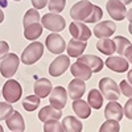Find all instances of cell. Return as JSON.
I'll use <instances>...</instances> for the list:
<instances>
[{
	"instance_id": "obj_24",
	"label": "cell",
	"mask_w": 132,
	"mask_h": 132,
	"mask_svg": "<svg viewBox=\"0 0 132 132\" xmlns=\"http://www.w3.org/2000/svg\"><path fill=\"white\" fill-rule=\"evenodd\" d=\"M96 49L106 56H112L115 53V44L111 38H99L96 42Z\"/></svg>"
},
{
	"instance_id": "obj_11",
	"label": "cell",
	"mask_w": 132,
	"mask_h": 132,
	"mask_svg": "<svg viewBox=\"0 0 132 132\" xmlns=\"http://www.w3.org/2000/svg\"><path fill=\"white\" fill-rule=\"evenodd\" d=\"M106 9L108 15L115 21H122L126 19V15H127L126 5L122 2H119V0H108L106 4Z\"/></svg>"
},
{
	"instance_id": "obj_7",
	"label": "cell",
	"mask_w": 132,
	"mask_h": 132,
	"mask_svg": "<svg viewBox=\"0 0 132 132\" xmlns=\"http://www.w3.org/2000/svg\"><path fill=\"white\" fill-rule=\"evenodd\" d=\"M70 66V58L69 56H63L60 54L57 58H54L52 63L49 65V74L52 77H60L62 75Z\"/></svg>"
},
{
	"instance_id": "obj_30",
	"label": "cell",
	"mask_w": 132,
	"mask_h": 132,
	"mask_svg": "<svg viewBox=\"0 0 132 132\" xmlns=\"http://www.w3.org/2000/svg\"><path fill=\"white\" fill-rule=\"evenodd\" d=\"M44 132H65V129L58 120H49L44 123Z\"/></svg>"
},
{
	"instance_id": "obj_44",
	"label": "cell",
	"mask_w": 132,
	"mask_h": 132,
	"mask_svg": "<svg viewBox=\"0 0 132 132\" xmlns=\"http://www.w3.org/2000/svg\"><path fill=\"white\" fill-rule=\"evenodd\" d=\"M128 30H129V33L132 35V23H129V25H128Z\"/></svg>"
},
{
	"instance_id": "obj_36",
	"label": "cell",
	"mask_w": 132,
	"mask_h": 132,
	"mask_svg": "<svg viewBox=\"0 0 132 132\" xmlns=\"http://www.w3.org/2000/svg\"><path fill=\"white\" fill-rule=\"evenodd\" d=\"M123 112H124V115H126L127 119L132 120V98H129L128 101H127L126 106L123 107Z\"/></svg>"
},
{
	"instance_id": "obj_42",
	"label": "cell",
	"mask_w": 132,
	"mask_h": 132,
	"mask_svg": "<svg viewBox=\"0 0 132 132\" xmlns=\"http://www.w3.org/2000/svg\"><path fill=\"white\" fill-rule=\"evenodd\" d=\"M3 21H4V13H3V11L0 9V24H2Z\"/></svg>"
},
{
	"instance_id": "obj_33",
	"label": "cell",
	"mask_w": 132,
	"mask_h": 132,
	"mask_svg": "<svg viewBox=\"0 0 132 132\" xmlns=\"http://www.w3.org/2000/svg\"><path fill=\"white\" fill-rule=\"evenodd\" d=\"M66 5V0H49L48 2V7L52 13H60L63 11Z\"/></svg>"
},
{
	"instance_id": "obj_25",
	"label": "cell",
	"mask_w": 132,
	"mask_h": 132,
	"mask_svg": "<svg viewBox=\"0 0 132 132\" xmlns=\"http://www.w3.org/2000/svg\"><path fill=\"white\" fill-rule=\"evenodd\" d=\"M41 35H42V25H41L40 23L30 24V25H28V27L24 28V37H25L27 40L35 41V40H37Z\"/></svg>"
},
{
	"instance_id": "obj_47",
	"label": "cell",
	"mask_w": 132,
	"mask_h": 132,
	"mask_svg": "<svg viewBox=\"0 0 132 132\" xmlns=\"http://www.w3.org/2000/svg\"><path fill=\"white\" fill-rule=\"evenodd\" d=\"M0 95H2V91H0Z\"/></svg>"
},
{
	"instance_id": "obj_35",
	"label": "cell",
	"mask_w": 132,
	"mask_h": 132,
	"mask_svg": "<svg viewBox=\"0 0 132 132\" xmlns=\"http://www.w3.org/2000/svg\"><path fill=\"white\" fill-rule=\"evenodd\" d=\"M119 89H120V93H122L124 96L132 98V85L128 81H122V82H120Z\"/></svg>"
},
{
	"instance_id": "obj_21",
	"label": "cell",
	"mask_w": 132,
	"mask_h": 132,
	"mask_svg": "<svg viewBox=\"0 0 132 132\" xmlns=\"http://www.w3.org/2000/svg\"><path fill=\"white\" fill-rule=\"evenodd\" d=\"M71 108L79 119H87L91 115V107L83 99H75L71 104Z\"/></svg>"
},
{
	"instance_id": "obj_23",
	"label": "cell",
	"mask_w": 132,
	"mask_h": 132,
	"mask_svg": "<svg viewBox=\"0 0 132 132\" xmlns=\"http://www.w3.org/2000/svg\"><path fill=\"white\" fill-rule=\"evenodd\" d=\"M62 126L65 132H82L83 124L75 116H66L62 119Z\"/></svg>"
},
{
	"instance_id": "obj_8",
	"label": "cell",
	"mask_w": 132,
	"mask_h": 132,
	"mask_svg": "<svg viewBox=\"0 0 132 132\" xmlns=\"http://www.w3.org/2000/svg\"><path fill=\"white\" fill-rule=\"evenodd\" d=\"M45 46L48 48V50L50 53L60 56V54H62L66 50V42L60 35H57V33H50L46 37Z\"/></svg>"
},
{
	"instance_id": "obj_28",
	"label": "cell",
	"mask_w": 132,
	"mask_h": 132,
	"mask_svg": "<svg viewBox=\"0 0 132 132\" xmlns=\"http://www.w3.org/2000/svg\"><path fill=\"white\" fill-rule=\"evenodd\" d=\"M38 104H40V98L37 95H28L23 101V107L28 112H32V111H35V110H37Z\"/></svg>"
},
{
	"instance_id": "obj_4",
	"label": "cell",
	"mask_w": 132,
	"mask_h": 132,
	"mask_svg": "<svg viewBox=\"0 0 132 132\" xmlns=\"http://www.w3.org/2000/svg\"><path fill=\"white\" fill-rule=\"evenodd\" d=\"M2 94L8 103H16L20 101L21 94H23V89H21V85L16 79L11 78L4 83Z\"/></svg>"
},
{
	"instance_id": "obj_2",
	"label": "cell",
	"mask_w": 132,
	"mask_h": 132,
	"mask_svg": "<svg viewBox=\"0 0 132 132\" xmlns=\"http://www.w3.org/2000/svg\"><path fill=\"white\" fill-rule=\"evenodd\" d=\"M42 54H44V44L35 41L24 49L20 61L24 65H33L42 57Z\"/></svg>"
},
{
	"instance_id": "obj_46",
	"label": "cell",
	"mask_w": 132,
	"mask_h": 132,
	"mask_svg": "<svg viewBox=\"0 0 132 132\" xmlns=\"http://www.w3.org/2000/svg\"><path fill=\"white\" fill-rule=\"evenodd\" d=\"M13 2H21V0H13Z\"/></svg>"
},
{
	"instance_id": "obj_16",
	"label": "cell",
	"mask_w": 132,
	"mask_h": 132,
	"mask_svg": "<svg viewBox=\"0 0 132 132\" xmlns=\"http://www.w3.org/2000/svg\"><path fill=\"white\" fill-rule=\"evenodd\" d=\"M5 122H7V127L12 132H24L25 131V122H24L23 116H21V114L17 111H13L12 115L5 119Z\"/></svg>"
},
{
	"instance_id": "obj_14",
	"label": "cell",
	"mask_w": 132,
	"mask_h": 132,
	"mask_svg": "<svg viewBox=\"0 0 132 132\" xmlns=\"http://www.w3.org/2000/svg\"><path fill=\"white\" fill-rule=\"evenodd\" d=\"M104 116H106L107 120H116V122H120L124 116L123 106L119 104L116 101L108 102L106 108H104Z\"/></svg>"
},
{
	"instance_id": "obj_38",
	"label": "cell",
	"mask_w": 132,
	"mask_h": 132,
	"mask_svg": "<svg viewBox=\"0 0 132 132\" xmlns=\"http://www.w3.org/2000/svg\"><path fill=\"white\" fill-rule=\"evenodd\" d=\"M48 2L49 0H32V4L33 7H35V9H42V8H45L48 5Z\"/></svg>"
},
{
	"instance_id": "obj_32",
	"label": "cell",
	"mask_w": 132,
	"mask_h": 132,
	"mask_svg": "<svg viewBox=\"0 0 132 132\" xmlns=\"http://www.w3.org/2000/svg\"><path fill=\"white\" fill-rule=\"evenodd\" d=\"M119 131H120V126L116 120H106L99 128V132H119Z\"/></svg>"
},
{
	"instance_id": "obj_13",
	"label": "cell",
	"mask_w": 132,
	"mask_h": 132,
	"mask_svg": "<svg viewBox=\"0 0 132 132\" xmlns=\"http://www.w3.org/2000/svg\"><path fill=\"white\" fill-rule=\"evenodd\" d=\"M104 63L110 70H112L115 73H124L128 70V66H129L128 61L120 56H110Z\"/></svg>"
},
{
	"instance_id": "obj_15",
	"label": "cell",
	"mask_w": 132,
	"mask_h": 132,
	"mask_svg": "<svg viewBox=\"0 0 132 132\" xmlns=\"http://www.w3.org/2000/svg\"><path fill=\"white\" fill-rule=\"evenodd\" d=\"M70 71L77 79H81V81L90 79L91 75H93V70L89 66L82 63V62H78V61L74 62L73 65H70Z\"/></svg>"
},
{
	"instance_id": "obj_27",
	"label": "cell",
	"mask_w": 132,
	"mask_h": 132,
	"mask_svg": "<svg viewBox=\"0 0 132 132\" xmlns=\"http://www.w3.org/2000/svg\"><path fill=\"white\" fill-rule=\"evenodd\" d=\"M112 41H114V44H115V52H118L120 56H123L124 52H126V49L132 45L131 41H129L128 38L122 37V36H116Z\"/></svg>"
},
{
	"instance_id": "obj_29",
	"label": "cell",
	"mask_w": 132,
	"mask_h": 132,
	"mask_svg": "<svg viewBox=\"0 0 132 132\" xmlns=\"http://www.w3.org/2000/svg\"><path fill=\"white\" fill-rule=\"evenodd\" d=\"M35 23H40V13L37 9H28L27 13L24 15L23 19V25L24 28L30 25V24H35Z\"/></svg>"
},
{
	"instance_id": "obj_17",
	"label": "cell",
	"mask_w": 132,
	"mask_h": 132,
	"mask_svg": "<svg viewBox=\"0 0 132 132\" xmlns=\"http://www.w3.org/2000/svg\"><path fill=\"white\" fill-rule=\"evenodd\" d=\"M86 91V83L85 81H81V79H73L70 83H69V87H68V94L71 99H81L83 96Z\"/></svg>"
},
{
	"instance_id": "obj_6",
	"label": "cell",
	"mask_w": 132,
	"mask_h": 132,
	"mask_svg": "<svg viewBox=\"0 0 132 132\" xmlns=\"http://www.w3.org/2000/svg\"><path fill=\"white\" fill-rule=\"evenodd\" d=\"M94 4L87 2V0H81V2L75 3L71 9H70V16L74 21H81V23H85L86 19L90 16L91 11H93Z\"/></svg>"
},
{
	"instance_id": "obj_10",
	"label": "cell",
	"mask_w": 132,
	"mask_h": 132,
	"mask_svg": "<svg viewBox=\"0 0 132 132\" xmlns=\"http://www.w3.org/2000/svg\"><path fill=\"white\" fill-rule=\"evenodd\" d=\"M49 102L52 107L57 110H62L66 106V102H68V93H66V90L62 86L54 87L49 94Z\"/></svg>"
},
{
	"instance_id": "obj_34",
	"label": "cell",
	"mask_w": 132,
	"mask_h": 132,
	"mask_svg": "<svg viewBox=\"0 0 132 132\" xmlns=\"http://www.w3.org/2000/svg\"><path fill=\"white\" fill-rule=\"evenodd\" d=\"M13 111L15 110H13L12 106H11V103L0 102V122H2V120H5L7 118H9Z\"/></svg>"
},
{
	"instance_id": "obj_12",
	"label": "cell",
	"mask_w": 132,
	"mask_h": 132,
	"mask_svg": "<svg viewBox=\"0 0 132 132\" xmlns=\"http://www.w3.org/2000/svg\"><path fill=\"white\" fill-rule=\"evenodd\" d=\"M116 30V24L111 20L101 21L94 27V36L98 38H110Z\"/></svg>"
},
{
	"instance_id": "obj_20",
	"label": "cell",
	"mask_w": 132,
	"mask_h": 132,
	"mask_svg": "<svg viewBox=\"0 0 132 132\" xmlns=\"http://www.w3.org/2000/svg\"><path fill=\"white\" fill-rule=\"evenodd\" d=\"M86 48H87L86 41H78L74 38H71L69 44H66V50H68L69 57H81Z\"/></svg>"
},
{
	"instance_id": "obj_37",
	"label": "cell",
	"mask_w": 132,
	"mask_h": 132,
	"mask_svg": "<svg viewBox=\"0 0 132 132\" xmlns=\"http://www.w3.org/2000/svg\"><path fill=\"white\" fill-rule=\"evenodd\" d=\"M9 53V45L5 41H0V61Z\"/></svg>"
},
{
	"instance_id": "obj_9",
	"label": "cell",
	"mask_w": 132,
	"mask_h": 132,
	"mask_svg": "<svg viewBox=\"0 0 132 132\" xmlns=\"http://www.w3.org/2000/svg\"><path fill=\"white\" fill-rule=\"evenodd\" d=\"M69 30H70V35L73 36V38L78 40V41H87L91 37L90 28L85 23H81V21H73L69 25Z\"/></svg>"
},
{
	"instance_id": "obj_45",
	"label": "cell",
	"mask_w": 132,
	"mask_h": 132,
	"mask_svg": "<svg viewBox=\"0 0 132 132\" xmlns=\"http://www.w3.org/2000/svg\"><path fill=\"white\" fill-rule=\"evenodd\" d=\"M0 132H4V129H3V127L0 126Z\"/></svg>"
},
{
	"instance_id": "obj_19",
	"label": "cell",
	"mask_w": 132,
	"mask_h": 132,
	"mask_svg": "<svg viewBox=\"0 0 132 132\" xmlns=\"http://www.w3.org/2000/svg\"><path fill=\"white\" fill-rule=\"evenodd\" d=\"M52 82L48 79V78H38L36 82H35V95H37L40 99L42 98H46L49 96L50 91L53 90L52 89Z\"/></svg>"
},
{
	"instance_id": "obj_3",
	"label": "cell",
	"mask_w": 132,
	"mask_h": 132,
	"mask_svg": "<svg viewBox=\"0 0 132 132\" xmlns=\"http://www.w3.org/2000/svg\"><path fill=\"white\" fill-rule=\"evenodd\" d=\"M20 65V58L15 53H8L7 56L0 61V73L4 78L11 79L16 74Z\"/></svg>"
},
{
	"instance_id": "obj_22",
	"label": "cell",
	"mask_w": 132,
	"mask_h": 132,
	"mask_svg": "<svg viewBox=\"0 0 132 132\" xmlns=\"http://www.w3.org/2000/svg\"><path fill=\"white\" fill-rule=\"evenodd\" d=\"M62 116V111L61 110H57L52 106H45L40 110L38 112V119L41 122H49V120H58Z\"/></svg>"
},
{
	"instance_id": "obj_26",
	"label": "cell",
	"mask_w": 132,
	"mask_h": 132,
	"mask_svg": "<svg viewBox=\"0 0 132 132\" xmlns=\"http://www.w3.org/2000/svg\"><path fill=\"white\" fill-rule=\"evenodd\" d=\"M87 103H89V106H90L91 108H94V110H99V108H102V106H103V96H102L101 91L93 89V90L89 93Z\"/></svg>"
},
{
	"instance_id": "obj_1",
	"label": "cell",
	"mask_w": 132,
	"mask_h": 132,
	"mask_svg": "<svg viewBox=\"0 0 132 132\" xmlns=\"http://www.w3.org/2000/svg\"><path fill=\"white\" fill-rule=\"evenodd\" d=\"M99 91H101L102 96L104 99H107V101H110V102L118 101V99L120 98V94H122L118 83L111 78H107V77L99 81Z\"/></svg>"
},
{
	"instance_id": "obj_39",
	"label": "cell",
	"mask_w": 132,
	"mask_h": 132,
	"mask_svg": "<svg viewBox=\"0 0 132 132\" xmlns=\"http://www.w3.org/2000/svg\"><path fill=\"white\" fill-rule=\"evenodd\" d=\"M124 58L128 61V63H131L132 65V45L131 46H128L127 49H126V52H124Z\"/></svg>"
},
{
	"instance_id": "obj_40",
	"label": "cell",
	"mask_w": 132,
	"mask_h": 132,
	"mask_svg": "<svg viewBox=\"0 0 132 132\" xmlns=\"http://www.w3.org/2000/svg\"><path fill=\"white\" fill-rule=\"evenodd\" d=\"M126 17H127V20L129 21V23H132V8H131L129 11H127V15H126Z\"/></svg>"
},
{
	"instance_id": "obj_41",
	"label": "cell",
	"mask_w": 132,
	"mask_h": 132,
	"mask_svg": "<svg viewBox=\"0 0 132 132\" xmlns=\"http://www.w3.org/2000/svg\"><path fill=\"white\" fill-rule=\"evenodd\" d=\"M127 78H128V82L132 85V70L128 71V75H127Z\"/></svg>"
},
{
	"instance_id": "obj_43",
	"label": "cell",
	"mask_w": 132,
	"mask_h": 132,
	"mask_svg": "<svg viewBox=\"0 0 132 132\" xmlns=\"http://www.w3.org/2000/svg\"><path fill=\"white\" fill-rule=\"evenodd\" d=\"M119 2H122L124 5H127V4H129V3H132V0H119Z\"/></svg>"
},
{
	"instance_id": "obj_18",
	"label": "cell",
	"mask_w": 132,
	"mask_h": 132,
	"mask_svg": "<svg viewBox=\"0 0 132 132\" xmlns=\"http://www.w3.org/2000/svg\"><path fill=\"white\" fill-rule=\"evenodd\" d=\"M78 62H82V63L87 65L93 70V73H99L104 66V62L102 61V58H99L98 56H93V54H87V56L78 57Z\"/></svg>"
},
{
	"instance_id": "obj_31",
	"label": "cell",
	"mask_w": 132,
	"mask_h": 132,
	"mask_svg": "<svg viewBox=\"0 0 132 132\" xmlns=\"http://www.w3.org/2000/svg\"><path fill=\"white\" fill-rule=\"evenodd\" d=\"M102 16H103L102 8L98 7V5H94V7H93V11H91V13H90V16L86 19L85 23H87V24H95V23H98V21L102 19Z\"/></svg>"
},
{
	"instance_id": "obj_5",
	"label": "cell",
	"mask_w": 132,
	"mask_h": 132,
	"mask_svg": "<svg viewBox=\"0 0 132 132\" xmlns=\"http://www.w3.org/2000/svg\"><path fill=\"white\" fill-rule=\"evenodd\" d=\"M41 25H42V28H46L48 30H50L53 33H58V32L65 29L66 21L61 15L50 12V13H46V15L42 16Z\"/></svg>"
}]
</instances>
